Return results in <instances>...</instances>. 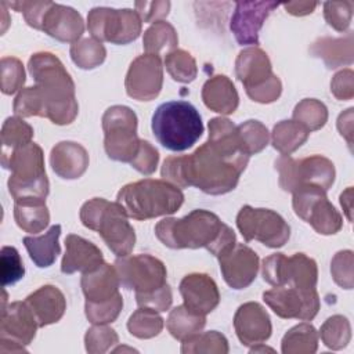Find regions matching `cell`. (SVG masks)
<instances>
[{"label":"cell","instance_id":"6da1fadb","mask_svg":"<svg viewBox=\"0 0 354 354\" xmlns=\"http://www.w3.org/2000/svg\"><path fill=\"white\" fill-rule=\"evenodd\" d=\"M243 169L203 142L191 155L165 159L160 176L177 188L195 187L209 195L227 194L238 185Z\"/></svg>","mask_w":354,"mask_h":354},{"label":"cell","instance_id":"7a4b0ae2","mask_svg":"<svg viewBox=\"0 0 354 354\" xmlns=\"http://www.w3.org/2000/svg\"><path fill=\"white\" fill-rule=\"evenodd\" d=\"M156 238L170 249L205 248L218 257L236 243V235L217 214L195 209L181 218L166 217L155 225Z\"/></svg>","mask_w":354,"mask_h":354},{"label":"cell","instance_id":"3957f363","mask_svg":"<svg viewBox=\"0 0 354 354\" xmlns=\"http://www.w3.org/2000/svg\"><path fill=\"white\" fill-rule=\"evenodd\" d=\"M28 69L44 94L46 118L58 126L72 123L79 112L75 82L59 58L47 51L35 53Z\"/></svg>","mask_w":354,"mask_h":354},{"label":"cell","instance_id":"277c9868","mask_svg":"<svg viewBox=\"0 0 354 354\" xmlns=\"http://www.w3.org/2000/svg\"><path fill=\"white\" fill-rule=\"evenodd\" d=\"M1 165L11 171L7 187L14 202L46 201L50 192V183L40 145L29 142L10 151L4 149L1 152Z\"/></svg>","mask_w":354,"mask_h":354},{"label":"cell","instance_id":"5b68a950","mask_svg":"<svg viewBox=\"0 0 354 354\" xmlns=\"http://www.w3.org/2000/svg\"><path fill=\"white\" fill-rule=\"evenodd\" d=\"M116 202L130 218L148 220L176 213L184 202V194L165 180L144 178L122 187Z\"/></svg>","mask_w":354,"mask_h":354},{"label":"cell","instance_id":"8992f818","mask_svg":"<svg viewBox=\"0 0 354 354\" xmlns=\"http://www.w3.org/2000/svg\"><path fill=\"white\" fill-rule=\"evenodd\" d=\"M151 127L158 142L174 152L189 149L203 133L198 109L181 100L160 104L152 115Z\"/></svg>","mask_w":354,"mask_h":354},{"label":"cell","instance_id":"52a82bcc","mask_svg":"<svg viewBox=\"0 0 354 354\" xmlns=\"http://www.w3.org/2000/svg\"><path fill=\"white\" fill-rule=\"evenodd\" d=\"M120 203L104 198H93L80 207L82 224L97 231L106 246L118 257L129 256L136 243V232Z\"/></svg>","mask_w":354,"mask_h":354},{"label":"cell","instance_id":"ba28073f","mask_svg":"<svg viewBox=\"0 0 354 354\" xmlns=\"http://www.w3.org/2000/svg\"><path fill=\"white\" fill-rule=\"evenodd\" d=\"M279 174V187L286 192H295L303 187H318L328 191L335 183V165L325 156L313 155L293 159L282 155L275 160Z\"/></svg>","mask_w":354,"mask_h":354},{"label":"cell","instance_id":"9c48e42d","mask_svg":"<svg viewBox=\"0 0 354 354\" xmlns=\"http://www.w3.org/2000/svg\"><path fill=\"white\" fill-rule=\"evenodd\" d=\"M104 148L109 159L130 163L138 152L137 115L124 105H112L102 115Z\"/></svg>","mask_w":354,"mask_h":354},{"label":"cell","instance_id":"30bf717a","mask_svg":"<svg viewBox=\"0 0 354 354\" xmlns=\"http://www.w3.org/2000/svg\"><path fill=\"white\" fill-rule=\"evenodd\" d=\"M142 21L130 8L94 7L87 15V29L97 40L112 44H129L141 33Z\"/></svg>","mask_w":354,"mask_h":354},{"label":"cell","instance_id":"8fae6325","mask_svg":"<svg viewBox=\"0 0 354 354\" xmlns=\"http://www.w3.org/2000/svg\"><path fill=\"white\" fill-rule=\"evenodd\" d=\"M263 279L272 286H293L297 289H315L318 267L315 260L304 253L286 257L283 253L267 256L261 264Z\"/></svg>","mask_w":354,"mask_h":354},{"label":"cell","instance_id":"7c38bea8","mask_svg":"<svg viewBox=\"0 0 354 354\" xmlns=\"http://www.w3.org/2000/svg\"><path fill=\"white\" fill-rule=\"evenodd\" d=\"M236 227L246 242L259 241L268 248L283 246L290 236V227L281 214L271 209L245 205L236 214Z\"/></svg>","mask_w":354,"mask_h":354},{"label":"cell","instance_id":"4fadbf2b","mask_svg":"<svg viewBox=\"0 0 354 354\" xmlns=\"http://www.w3.org/2000/svg\"><path fill=\"white\" fill-rule=\"evenodd\" d=\"M292 206L297 217L308 223L321 235H333L343 227V217L328 201L326 191L303 187L293 192Z\"/></svg>","mask_w":354,"mask_h":354},{"label":"cell","instance_id":"5bb4252c","mask_svg":"<svg viewBox=\"0 0 354 354\" xmlns=\"http://www.w3.org/2000/svg\"><path fill=\"white\" fill-rule=\"evenodd\" d=\"M113 266L119 275L120 286L127 290L149 293L167 283L166 266L151 254L118 257Z\"/></svg>","mask_w":354,"mask_h":354},{"label":"cell","instance_id":"9a60e30c","mask_svg":"<svg viewBox=\"0 0 354 354\" xmlns=\"http://www.w3.org/2000/svg\"><path fill=\"white\" fill-rule=\"evenodd\" d=\"M264 303L281 318L311 321L319 310L317 289H297L293 286H274L263 293Z\"/></svg>","mask_w":354,"mask_h":354},{"label":"cell","instance_id":"2e32d148","mask_svg":"<svg viewBox=\"0 0 354 354\" xmlns=\"http://www.w3.org/2000/svg\"><path fill=\"white\" fill-rule=\"evenodd\" d=\"M163 86V66L159 55L142 54L129 66L124 88L129 97L137 101L155 100Z\"/></svg>","mask_w":354,"mask_h":354},{"label":"cell","instance_id":"e0dca14e","mask_svg":"<svg viewBox=\"0 0 354 354\" xmlns=\"http://www.w3.org/2000/svg\"><path fill=\"white\" fill-rule=\"evenodd\" d=\"M278 6L277 1H236L230 21L236 43L257 47L261 26Z\"/></svg>","mask_w":354,"mask_h":354},{"label":"cell","instance_id":"ac0fdd59","mask_svg":"<svg viewBox=\"0 0 354 354\" xmlns=\"http://www.w3.org/2000/svg\"><path fill=\"white\" fill-rule=\"evenodd\" d=\"M217 259L223 278L230 288L241 290L256 279L259 256L252 248L243 243H235L234 248Z\"/></svg>","mask_w":354,"mask_h":354},{"label":"cell","instance_id":"d6986e66","mask_svg":"<svg viewBox=\"0 0 354 354\" xmlns=\"http://www.w3.org/2000/svg\"><path fill=\"white\" fill-rule=\"evenodd\" d=\"M37 328V321L25 300L14 301L8 306L7 300L3 301L0 318V340H8L28 346L35 339Z\"/></svg>","mask_w":354,"mask_h":354},{"label":"cell","instance_id":"ffe728a7","mask_svg":"<svg viewBox=\"0 0 354 354\" xmlns=\"http://www.w3.org/2000/svg\"><path fill=\"white\" fill-rule=\"evenodd\" d=\"M234 328L243 346L260 344L268 340L272 332L268 313L256 301H248L238 307L234 315Z\"/></svg>","mask_w":354,"mask_h":354},{"label":"cell","instance_id":"44dd1931","mask_svg":"<svg viewBox=\"0 0 354 354\" xmlns=\"http://www.w3.org/2000/svg\"><path fill=\"white\" fill-rule=\"evenodd\" d=\"M180 293L184 306L202 315L212 313L220 303L217 283L207 274L202 272L185 275L180 282Z\"/></svg>","mask_w":354,"mask_h":354},{"label":"cell","instance_id":"7402d4cb","mask_svg":"<svg viewBox=\"0 0 354 354\" xmlns=\"http://www.w3.org/2000/svg\"><path fill=\"white\" fill-rule=\"evenodd\" d=\"M41 30L62 43H76L84 32L82 15L72 7L53 3L48 8Z\"/></svg>","mask_w":354,"mask_h":354},{"label":"cell","instance_id":"603a6c76","mask_svg":"<svg viewBox=\"0 0 354 354\" xmlns=\"http://www.w3.org/2000/svg\"><path fill=\"white\" fill-rule=\"evenodd\" d=\"M209 145L223 155L224 158L232 160L243 170L248 166L249 158L241 148L236 126L227 118H213L209 120Z\"/></svg>","mask_w":354,"mask_h":354},{"label":"cell","instance_id":"cb8c5ba5","mask_svg":"<svg viewBox=\"0 0 354 354\" xmlns=\"http://www.w3.org/2000/svg\"><path fill=\"white\" fill-rule=\"evenodd\" d=\"M65 254L61 261V271L64 274L90 272L104 263L102 252L90 241L69 234L65 238Z\"/></svg>","mask_w":354,"mask_h":354},{"label":"cell","instance_id":"d4e9b609","mask_svg":"<svg viewBox=\"0 0 354 354\" xmlns=\"http://www.w3.org/2000/svg\"><path fill=\"white\" fill-rule=\"evenodd\" d=\"M272 66L267 53L259 47L243 48L235 59V76L245 90L264 84L272 76Z\"/></svg>","mask_w":354,"mask_h":354},{"label":"cell","instance_id":"484cf974","mask_svg":"<svg viewBox=\"0 0 354 354\" xmlns=\"http://www.w3.org/2000/svg\"><path fill=\"white\" fill-rule=\"evenodd\" d=\"M88 152L75 141H61L50 152V165L54 173L65 180H75L88 167Z\"/></svg>","mask_w":354,"mask_h":354},{"label":"cell","instance_id":"4316f807","mask_svg":"<svg viewBox=\"0 0 354 354\" xmlns=\"http://www.w3.org/2000/svg\"><path fill=\"white\" fill-rule=\"evenodd\" d=\"M25 303L32 310L39 328L58 322L66 310L64 293L54 285H43L30 293Z\"/></svg>","mask_w":354,"mask_h":354},{"label":"cell","instance_id":"83f0119b","mask_svg":"<svg viewBox=\"0 0 354 354\" xmlns=\"http://www.w3.org/2000/svg\"><path fill=\"white\" fill-rule=\"evenodd\" d=\"M80 286L86 301L101 303L115 297L119 293L120 281L115 266L102 263L98 268L83 274Z\"/></svg>","mask_w":354,"mask_h":354},{"label":"cell","instance_id":"f1b7e54d","mask_svg":"<svg viewBox=\"0 0 354 354\" xmlns=\"http://www.w3.org/2000/svg\"><path fill=\"white\" fill-rule=\"evenodd\" d=\"M202 101L213 112L231 115L239 105V95L230 77L214 75L202 87Z\"/></svg>","mask_w":354,"mask_h":354},{"label":"cell","instance_id":"f546056e","mask_svg":"<svg viewBox=\"0 0 354 354\" xmlns=\"http://www.w3.org/2000/svg\"><path fill=\"white\" fill-rule=\"evenodd\" d=\"M310 53L321 58L329 69L350 65L353 62V35L348 33L346 37H321L311 44Z\"/></svg>","mask_w":354,"mask_h":354},{"label":"cell","instance_id":"4dcf8cb0","mask_svg":"<svg viewBox=\"0 0 354 354\" xmlns=\"http://www.w3.org/2000/svg\"><path fill=\"white\" fill-rule=\"evenodd\" d=\"M61 225L55 224L48 228L47 232L39 236H25L22 239L30 260L40 268H47L54 264L57 256L61 253L59 246Z\"/></svg>","mask_w":354,"mask_h":354},{"label":"cell","instance_id":"1f68e13d","mask_svg":"<svg viewBox=\"0 0 354 354\" xmlns=\"http://www.w3.org/2000/svg\"><path fill=\"white\" fill-rule=\"evenodd\" d=\"M205 325H206V315L198 314L189 310L188 307H185L184 304L174 307L170 311L166 321L167 330L174 339L180 342H184L191 336L202 332Z\"/></svg>","mask_w":354,"mask_h":354},{"label":"cell","instance_id":"d6a6232c","mask_svg":"<svg viewBox=\"0 0 354 354\" xmlns=\"http://www.w3.org/2000/svg\"><path fill=\"white\" fill-rule=\"evenodd\" d=\"M14 218L22 231L37 234L48 225L50 212L44 201L14 202Z\"/></svg>","mask_w":354,"mask_h":354},{"label":"cell","instance_id":"836d02e7","mask_svg":"<svg viewBox=\"0 0 354 354\" xmlns=\"http://www.w3.org/2000/svg\"><path fill=\"white\" fill-rule=\"evenodd\" d=\"M308 136L310 131L296 120H281L272 129L271 142L281 155H290L307 141Z\"/></svg>","mask_w":354,"mask_h":354},{"label":"cell","instance_id":"e575fe53","mask_svg":"<svg viewBox=\"0 0 354 354\" xmlns=\"http://www.w3.org/2000/svg\"><path fill=\"white\" fill-rule=\"evenodd\" d=\"M318 348V332L308 324L301 322L290 328L281 342L283 354H313Z\"/></svg>","mask_w":354,"mask_h":354},{"label":"cell","instance_id":"d590c367","mask_svg":"<svg viewBox=\"0 0 354 354\" xmlns=\"http://www.w3.org/2000/svg\"><path fill=\"white\" fill-rule=\"evenodd\" d=\"M178 44V36L174 26L166 21L153 22L142 37V47L145 54L159 55L163 50H176Z\"/></svg>","mask_w":354,"mask_h":354},{"label":"cell","instance_id":"8d00e7d4","mask_svg":"<svg viewBox=\"0 0 354 354\" xmlns=\"http://www.w3.org/2000/svg\"><path fill=\"white\" fill-rule=\"evenodd\" d=\"M69 54L75 65L80 69H94L105 61L106 50L100 40L84 37L71 46Z\"/></svg>","mask_w":354,"mask_h":354},{"label":"cell","instance_id":"74e56055","mask_svg":"<svg viewBox=\"0 0 354 354\" xmlns=\"http://www.w3.org/2000/svg\"><path fill=\"white\" fill-rule=\"evenodd\" d=\"M181 343L184 354H227L230 351L227 337L217 330L199 332Z\"/></svg>","mask_w":354,"mask_h":354},{"label":"cell","instance_id":"f35d334b","mask_svg":"<svg viewBox=\"0 0 354 354\" xmlns=\"http://www.w3.org/2000/svg\"><path fill=\"white\" fill-rule=\"evenodd\" d=\"M236 131L241 148L248 156L261 152L268 145L270 133L259 120L249 119L236 126Z\"/></svg>","mask_w":354,"mask_h":354},{"label":"cell","instance_id":"ab89813d","mask_svg":"<svg viewBox=\"0 0 354 354\" xmlns=\"http://www.w3.org/2000/svg\"><path fill=\"white\" fill-rule=\"evenodd\" d=\"M127 329L134 337L151 339L162 332L163 318L152 308L140 307L130 315Z\"/></svg>","mask_w":354,"mask_h":354},{"label":"cell","instance_id":"60d3db41","mask_svg":"<svg viewBox=\"0 0 354 354\" xmlns=\"http://www.w3.org/2000/svg\"><path fill=\"white\" fill-rule=\"evenodd\" d=\"M165 66L173 80L178 83H191L198 75L195 58L185 50H171L165 57Z\"/></svg>","mask_w":354,"mask_h":354},{"label":"cell","instance_id":"b9f144b4","mask_svg":"<svg viewBox=\"0 0 354 354\" xmlns=\"http://www.w3.org/2000/svg\"><path fill=\"white\" fill-rule=\"evenodd\" d=\"M292 118L308 131H315L328 122V109L324 102L315 98H304L295 106Z\"/></svg>","mask_w":354,"mask_h":354},{"label":"cell","instance_id":"7bdbcfd3","mask_svg":"<svg viewBox=\"0 0 354 354\" xmlns=\"http://www.w3.org/2000/svg\"><path fill=\"white\" fill-rule=\"evenodd\" d=\"M322 343L330 350L344 348L351 339V326L346 317L332 315L329 317L319 329Z\"/></svg>","mask_w":354,"mask_h":354},{"label":"cell","instance_id":"ee69618b","mask_svg":"<svg viewBox=\"0 0 354 354\" xmlns=\"http://www.w3.org/2000/svg\"><path fill=\"white\" fill-rule=\"evenodd\" d=\"M12 109L19 118L41 116L46 118V98L40 87L29 86L24 87L15 97Z\"/></svg>","mask_w":354,"mask_h":354},{"label":"cell","instance_id":"f6af8a7d","mask_svg":"<svg viewBox=\"0 0 354 354\" xmlns=\"http://www.w3.org/2000/svg\"><path fill=\"white\" fill-rule=\"evenodd\" d=\"M33 127L19 116L7 118L1 126V144L4 148H18L32 142Z\"/></svg>","mask_w":354,"mask_h":354},{"label":"cell","instance_id":"bcb514c9","mask_svg":"<svg viewBox=\"0 0 354 354\" xmlns=\"http://www.w3.org/2000/svg\"><path fill=\"white\" fill-rule=\"evenodd\" d=\"M24 83V64L15 57H3L0 61V88L3 94L11 95L18 90H22Z\"/></svg>","mask_w":354,"mask_h":354},{"label":"cell","instance_id":"7dc6e473","mask_svg":"<svg viewBox=\"0 0 354 354\" xmlns=\"http://www.w3.org/2000/svg\"><path fill=\"white\" fill-rule=\"evenodd\" d=\"M118 343V333L106 324H94L84 335L86 351L90 354H104Z\"/></svg>","mask_w":354,"mask_h":354},{"label":"cell","instance_id":"c3c4849f","mask_svg":"<svg viewBox=\"0 0 354 354\" xmlns=\"http://www.w3.org/2000/svg\"><path fill=\"white\" fill-rule=\"evenodd\" d=\"M25 275V267L18 250L14 246H3L0 252L1 286L17 283Z\"/></svg>","mask_w":354,"mask_h":354},{"label":"cell","instance_id":"681fc988","mask_svg":"<svg viewBox=\"0 0 354 354\" xmlns=\"http://www.w3.org/2000/svg\"><path fill=\"white\" fill-rule=\"evenodd\" d=\"M122 308H123V297L120 293H118L115 297L106 301H101V303L86 301L84 314L91 324H111L116 321Z\"/></svg>","mask_w":354,"mask_h":354},{"label":"cell","instance_id":"f907efd6","mask_svg":"<svg viewBox=\"0 0 354 354\" xmlns=\"http://www.w3.org/2000/svg\"><path fill=\"white\" fill-rule=\"evenodd\" d=\"M354 3L344 1H325L324 3V17L329 26L337 32H344L351 24Z\"/></svg>","mask_w":354,"mask_h":354},{"label":"cell","instance_id":"816d5d0a","mask_svg":"<svg viewBox=\"0 0 354 354\" xmlns=\"http://www.w3.org/2000/svg\"><path fill=\"white\" fill-rule=\"evenodd\" d=\"M353 264H354V253L351 250H340L337 252L330 263V274L333 281L344 288H353Z\"/></svg>","mask_w":354,"mask_h":354},{"label":"cell","instance_id":"f5cc1de1","mask_svg":"<svg viewBox=\"0 0 354 354\" xmlns=\"http://www.w3.org/2000/svg\"><path fill=\"white\" fill-rule=\"evenodd\" d=\"M8 7L22 12L26 24L37 30H41L43 28V21L44 17L51 7L53 1H28V0H21V1H11L6 3Z\"/></svg>","mask_w":354,"mask_h":354},{"label":"cell","instance_id":"db71d44e","mask_svg":"<svg viewBox=\"0 0 354 354\" xmlns=\"http://www.w3.org/2000/svg\"><path fill=\"white\" fill-rule=\"evenodd\" d=\"M136 301L138 307H148L158 313H163L170 308L173 301V293L169 283L149 293H136Z\"/></svg>","mask_w":354,"mask_h":354},{"label":"cell","instance_id":"11a10c76","mask_svg":"<svg viewBox=\"0 0 354 354\" xmlns=\"http://www.w3.org/2000/svg\"><path fill=\"white\" fill-rule=\"evenodd\" d=\"M159 163V152L158 149L145 140L140 141V148L134 159L130 162L131 167H134L138 173L144 176L152 174Z\"/></svg>","mask_w":354,"mask_h":354},{"label":"cell","instance_id":"9f6ffc18","mask_svg":"<svg viewBox=\"0 0 354 354\" xmlns=\"http://www.w3.org/2000/svg\"><path fill=\"white\" fill-rule=\"evenodd\" d=\"M282 93V83L277 75H272L264 84L246 90L250 100L260 104H270L279 98Z\"/></svg>","mask_w":354,"mask_h":354},{"label":"cell","instance_id":"6f0895ef","mask_svg":"<svg viewBox=\"0 0 354 354\" xmlns=\"http://www.w3.org/2000/svg\"><path fill=\"white\" fill-rule=\"evenodd\" d=\"M170 1H136V12L142 22L153 24L166 18L170 11Z\"/></svg>","mask_w":354,"mask_h":354},{"label":"cell","instance_id":"680465c9","mask_svg":"<svg viewBox=\"0 0 354 354\" xmlns=\"http://www.w3.org/2000/svg\"><path fill=\"white\" fill-rule=\"evenodd\" d=\"M330 93L340 101H348L354 97V72L342 69L330 80Z\"/></svg>","mask_w":354,"mask_h":354},{"label":"cell","instance_id":"91938a15","mask_svg":"<svg viewBox=\"0 0 354 354\" xmlns=\"http://www.w3.org/2000/svg\"><path fill=\"white\" fill-rule=\"evenodd\" d=\"M317 6H318L317 1H288L283 4V8L290 15L303 17V15L311 14Z\"/></svg>","mask_w":354,"mask_h":354},{"label":"cell","instance_id":"94428289","mask_svg":"<svg viewBox=\"0 0 354 354\" xmlns=\"http://www.w3.org/2000/svg\"><path fill=\"white\" fill-rule=\"evenodd\" d=\"M353 108H348L346 112H342L337 118V129L340 134L347 140L348 145H351L353 136Z\"/></svg>","mask_w":354,"mask_h":354},{"label":"cell","instance_id":"6125c7cd","mask_svg":"<svg viewBox=\"0 0 354 354\" xmlns=\"http://www.w3.org/2000/svg\"><path fill=\"white\" fill-rule=\"evenodd\" d=\"M340 205L347 216V220L351 223V210H353V188L348 187L342 195H340Z\"/></svg>","mask_w":354,"mask_h":354},{"label":"cell","instance_id":"be15d7a7","mask_svg":"<svg viewBox=\"0 0 354 354\" xmlns=\"http://www.w3.org/2000/svg\"><path fill=\"white\" fill-rule=\"evenodd\" d=\"M261 344H263V343L256 344V346H252L250 353H259V351H274L272 348H270V347H264V346H261Z\"/></svg>","mask_w":354,"mask_h":354}]
</instances>
